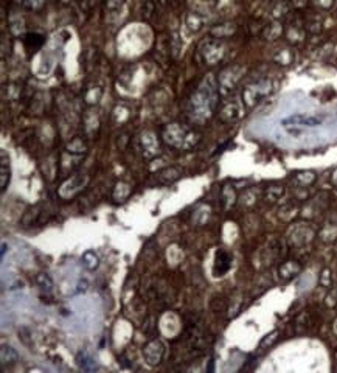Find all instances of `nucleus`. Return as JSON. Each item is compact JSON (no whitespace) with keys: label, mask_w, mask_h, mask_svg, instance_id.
<instances>
[{"label":"nucleus","mask_w":337,"mask_h":373,"mask_svg":"<svg viewBox=\"0 0 337 373\" xmlns=\"http://www.w3.org/2000/svg\"><path fill=\"white\" fill-rule=\"evenodd\" d=\"M5 162L7 161L4 159V164H2V191H5V188H7V184H8L7 178L10 179V170L7 168V164Z\"/></svg>","instance_id":"20e7f679"},{"label":"nucleus","mask_w":337,"mask_h":373,"mask_svg":"<svg viewBox=\"0 0 337 373\" xmlns=\"http://www.w3.org/2000/svg\"><path fill=\"white\" fill-rule=\"evenodd\" d=\"M322 125V119L319 117H312V115H305V114H297V115H291L289 119L283 120V126L289 128V126H295V128H314Z\"/></svg>","instance_id":"f257e3e1"},{"label":"nucleus","mask_w":337,"mask_h":373,"mask_svg":"<svg viewBox=\"0 0 337 373\" xmlns=\"http://www.w3.org/2000/svg\"><path fill=\"white\" fill-rule=\"evenodd\" d=\"M230 261H232V258H230V255L224 250V249H219L217 252H216V263H214V276L216 277H221V276H224L227 271H229V268H230Z\"/></svg>","instance_id":"f03ea898"},{"label":"nucleus","mask_w":337,"mask_h":373,"mask_svg":"<svg viewBox=\"0 0 337 373\" xmlns=\"http://www.w3.org/2000/svg\"><path fill=\"white\" fill-rule=\"evenodd\" d=\"M42 36H39V34H27V47L30 48V50H36V48H39L41 47V44H42Z\"/></svg>","instance_id":"7ed1b4c3"}]
</instances>
